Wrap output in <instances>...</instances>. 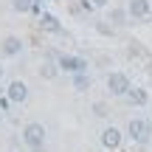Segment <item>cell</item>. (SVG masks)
Listing matches in <instances>:
<instances>
[{"mask_svg":"<svg viewBox=\"0 0 152 152\" xmlns=\"http://www.w3.org/2000/svg\"><path fill=\"white\" fill-rule=\"evenodd\" d=\"M23 144H26V149L31 152H42L45 147V127L39 124V121H28L26 127H23Z\"/></svg>","mask_w":152,"mask_h":152,"instance_id":"6da1fadb","label":"cell"},{"mask_svg":"<svg viewBox=\"0 0 152 152\" xmlns=\"http://www.w3.org/2000/svg\"><path fill=\"white\" fill-rule=\"evenodd\" d=\"M127 135H130L135 144H149V138H152V121H147V118H130Z\"/></svg>","mask_w":152,"mask_h":152,"instance_id":"7a4b0ae2","label":"cell"},{"mask_svg":"<svg viewBox=\"0 0 152 152\" xmlns=\"http://www.w3.org/2000/svg\"><path fill=\"white\" fill-rule=\"evenodd\" d=\"M107 90H110V96H124V99H127V93L132 90V87H130V79H127V73H121V71L107 73Z\"/></svg>","mask_w":152,"mask_h":152,"instance_id":"3957f363","label":"cell"},{"mask_svg":"<svg viewBox=\"0 0 152 152\" xmlns=\"http://www.w3.org/2000/svg\"><path fill=\"white\" fill-rule=\"evenodd\" d=\"M56 62H59V71H65V73H87V62L82 59V56H71V54H59L56 56Z\"/></svg>","mask_w":152,"mask_h":152,"instance_id":"277c9868","label":"cell"},{"mask_svg":"<svg viewBox=\"0 0 152 152\" xmlns=\"http://www.w3.org/2000/svg\"><path fill=\"white\" fill-rule=\"evenodd\" d=\"M6 96H9L11 104H26V99H28V85H26V82H20V79L9 82V87H6Z\"/></svg>","mask_w":152,"mask_h":152,"instance_id":"5b68a950","label":"cell"},{"mask_svg":"<svg viewBox=\"0 0 152 152\" xmlns=\"http://www.w3.org/2000/svg\"><path fill=\"white\" fill-rule=\"evenodd\" d=\"M121 141H124V135H121L118 127H107V130L102 132V147H104V149H110V152L118 149V147H121Z\"/></svg>","mask_w":152,"mask_h":152,"instance_id":"8992f818","label":"cell"},{"mask_svg":"<svg viewBox=\"0 0 152 152\" xmlns=\"http://www.w3.org/2000/svg\"><path fill=\"white\" fill-rule=\"evenodd\" d=\"M0 51H3V56H20L23 54V39L11 34V37H6L0 42Z\"/></svg>","mask_w":152,"mask_h":152,"instance_id":"52a82bcc","label":"cell"},{"mask_svg":"<svg viewBox=\"0 0 152 152\" xmlns=\"http://www.w3.org/2000/svg\"><path fill=\"white\" fill-rule=\"evenodd\" d=\"M127 102H130V107H147L149 104V90L147 87H132L127 93Z\"/></svg>","mask_w":152,"mask_h":152,"instance_id":"ba28073f","label":"cell"},{"mask_svg":"<svg viewBox=\"0 0 152 152\" xmlns=\"http://www.w3.org/2000/svg\"><path fill=\"white\" fill-rule=\"evenodd\" d=\"M127 11H130V17H147L152 11V3L149 0H130L127 3Z\"/></svg>","mask_w":152,"mask_h":152,"instance_id":"9c48e42d","label":"cell"},{"mask_svg":"<svg viewBox=\"0 0 152 152\" xmlns=\"http://www.w3.org/2000/svg\"><path fill=\"white\" fill-rule=\"evenodd\" d=\"M39 28H42L45 34H62V23L56 20L54 14H42L39 17Z\"/></svg>","mask_w":152,"mask_h":152,"instance_id":"30bf717a","label":"cell"},{"mask_svg":"<svg viewBox=\"0 0 152 152\" xmlns=\"http://www.w3.org/2000/svg\"><path fill=\"white\" fill-rule=\"evenodd\" d=\"M39 76H42V79H48V82H51V79H56V76H59V62L54 59V54H51L48 59L42 62V68H39Z\"/></svg>","mask_w":152,"mask_h":152,"instance_id":"8fae6325","label":"cell"},{"mask_svg":"<svg viewBox=\"0 0 152 152\" xmlns=\"http://www.w3.org/2000/svg\"><path fill=\"white\" fill-rule=\"evenodd\" d=\"M73 90H79V93L90 90V76H87V73H76L73 76Z\"/></svg>","mask_w":152,"mask_h":152,"instance_id":"7c38bea8","label":"cell"},{"mask_svg":"<svg viewBox=\"0 0 152 152\" xmlns=\"http://www.w3.org/2000/svg\"><path fill=\"white\" fill-rule=\"evenodd\" d=\"M127 17H130L127 9H113V11H110V23H113V26H124Z\"/></svg>","mask_w":152,"mask_h":152,"instance_id":"4fadbf2b","label":"cell"},{"mask_svg":"<svg viewBox=\"0 0 152 152\" xmlns=\"http://www.w3.org/2000/svg\"><path fill=\"white\" fill-rule=\"evenodd\" d=\"M37 0H11V9L14 11H31Z\"/></svg>","mask_w":152,"mask_h":152,"instance_id":"5bb4252c","label":"cell"},{"mask_svg":"<svg viewBox=\"0 0 152 152\" xmlns=\"http://www.w3.org/2000/svg\"><path fill=\"white\" fill-rule=\"evenodd\" d=\"M9 104H11V102H9V96H3V99H0V110H3V113L9 110Z\"/></svg>","mask_w":152,"mask_h":152,"instance_id":"9a60e30c","label":"cell"},{"mask_svg":"<svg viewBox=\"0 0 152 152\" xmlns=\"http://www.w3.org/2000/svg\"><path fill=\"white\" fill-rule=\"evenodd\" d=\"M90 3H93V6H96V9H104V6H107V3H110V0H90Z\"/></svg>","mask_w":152,"mask_h":152,"instance_id":"2e32d148","label":"cell"},{"mask_svg":"<svg viewBox=\"0 0 152 152\" xmlns=\"http://www.w3.org/2000/svg\"><path fill=\"white\" fill-rule=\"evenodd\" d=\"M3 73H6V71H3V65H0V79H3Z\"/></svg>","mask_w":152,"mask_h":152,"instance_id":"e0dca14e","label":"cell"},{"mask_svg":"<svg viewBox=\"0 0 152 152\" xmlns=\"http://www.w3.org/2000/svg\"><path fill=\"white\" fill-rule=\"evenodd\" d=\"M0 121H3V110H0Z\"/></svg>","mask_w":152,"mask_h":152,"instance_id":"ac0fdd59","label":"cell"},{"mask_svg":"<svg viewBox=\"0 0 152 152\" xmlns=\"http://www.w3.org/2000/svg\"><path fill=\"white\" fill-rule=\"evenodd\" d=\"M149 110H152V107H149ZM149 121H152V113H149Z\"/></svg>","mask_w":152,"mask_h":152,"instance_id":"d6986e66","label":"cell"}]
</instances>
